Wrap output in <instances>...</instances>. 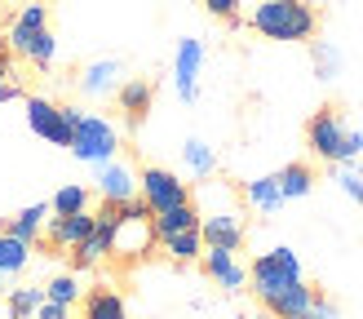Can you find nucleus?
<instances>
[{
	"mask_svg": "<svg viewBox=\"0 0 363 319\" xmlns=\"http://www.w3.org/2000/svg\"><path fill=\"white\" fill-rule=\"evenodd\" d=\"M151 226H155V244L169 240V235H182V230H195L199 226V204H177L169 213H155Z\"/></svg>",
	"mask_w": 363,
	"mask_h": 319,
	"instance_id": "412c9836",
	"label": "nucleus"
},
{
	"mask_svg": "<svg viewBox=\"0 0 363 319\" xmlns=\"http://www.w3.org/2000/svg\"><path fill=\"white\" fill-rule=\"evenodd\" d=\"M49 213L53 218H76V213H89V186L80 182H67L53 191V200H49Z\"/></svg>",
	"mask_w": 363,
	"mask_h": 319,
	"instance_id": "393cba45",
	"label": "nucleus"
},
{
	"mask_svg": "<svg viewBox=\"0 0 363 319\" xmlns=\"http://www.w3.org/2000/svg\"><path fill=\"white\" fill-rule=\"evenodd\" d=\"M306 279V271H301V257H297V248H288V244H279V248H266V253H257L252 257V266H248V293L262 301L270 297H279V293H288L293 284H301Z\"/></svg>",
	"mask_w": 363,
	"mask_h": 319,
	"instance_id": "7ed1b4c3",
	"label": "nucleus"
},
{
	"mask_svg": "<svg viewBox=\"0 0 363 319\" xmlns=\"http://www.w3.org/2000/svg\"><path fill=\"white\" fill-rule=\"evenodd\" d=\"M31 319H71V306H58V301H40Z\"/></svg>",
	"mask_w": 363,
	"mask_h": 319,
	"instance_id": "72a5a7b5",
	"label": "nucleus"
},
{
	"mask_svg": "<svg viewBox=\"0 0 363 319\" xmlns=\"http://www.w3.org/2000/svg\"><path fill=\"white\" fill-rule=\"evenodd\" d=\"M53 58H58V35H53V31H45L40 40L31 45V53H27V62H31L35 71H49V67H53Z\"/></svg>",
	"mask_w": 363,
	"mask_h": 319,
	"instance_id": "7c9ffc66",
	"label": "nucleus"
},
{
	"mask_svg": "<svg viewBox=\"0 0 363 319\" xmlns=\"http://www.w3.org/2000/svg\"><path fill=\"white\" fill-rule=\"evenodd\" d=\"M182 169H186L191 177H199V182H208V177L217 173V151L204 138H186L182 142Z\"/></svg>",
	"mask_w": 363,
	"mask_h": 319,
	"instance_id": "6ab92c4d",
	"label": "nucleus"
},
{
	"mask_svg": "<svg viewBox=\"0 0 363 319\" xmlns=\"http://www.w3.org/2000/svg\"><path fill=\"white\" fill-rule=\"evenodd\" d=\"M244 235H248V226H244V213L235 208V204L199 213V240H204V248H226V253H240Z\"/></svg>",
	"mask_w": 363,
	"mask_h": 319,
	"instance_id": "0eeeda50",
	"label": "nucleus"
},
{
	"mask_svg": "<svg viewBox=\"0 0 363 319\" xmlns=\"http://www.w3.org/2000/svg\"><path fill=\"white\" fill-rule=\"evenodd\" d=\"M151 102H155V89H151V80H142V76H129V80L116 89V106L124 111V120H129V124L147 120Z\"/></svg>",
	"mask_w": 363,
	"mask_h": 319,
	"instance_id": "dca6fc26",
	"label": "nucleus"
},
{
	"mask_svg": "<svg viewBox=\"0 0 363 319\" xmlns=\"http://www.w3.org/2000/svg\"><path fill=\"white\" fill-rule=\"evenodd\" d=\"M89 230H94V208L89 213H76V218H49L45 222V244L49 248H80L89 240Z\"/></svg>",
	"mask_w": 363,
	"mask_h": 319,
	"instance_id": "2eb2a0df",
	"label": "nucleus"
},
{
	"mask_svg": "<svg viewBox=\"0 0 363 319\" xmlns=\"http://www.w3.org/2000/svg\"><path fill=\"white\" fill-rule=\"evenodd\" d=\"M315 289H311V284H293V289H288V293H279V297H270L266 301V315L270 319H306V315H311V306H315Z\"/></svg>",
	"mask_w": 363,
	"mask_h": 319,
	"instance_id": "f3484780",
	"label": "nucleus"
},
{
	"mask_svg": "<svg viewBox=\"0 0 363 319\" xmlns=\"http://www.w3.org/2000/svg\"><path fill=\"white\" fill-rule=\"evenodd\" d=\"M160 248L177 262V266H186V262H199L204 257V240H199V226L195 230H182V235H169V240H160Z\"/></svg>",
	"mask_w": 363,
	"mask_h": 319,
	"instance_id": "a878e982",
	"label": "nucleus"
},
{
	"mask_svg": "<svg viewBox=\"0 0 363 319\" xmlns=\"http://www.w3.org/2000/svg\"><path fill=\"white\" fill-rule=\"evenodd\" d=\"M333 182L341 186V195H350L354 204H363V169H359V160H350V164H333Z\"/></svg>",
	"mask_w": 363,
	"mask_h": 319,
	"instance_id": "c85d7f7f",
	"label": "nucleus"
},
{
	"mask_svg": "<svg viewBox=\"0 0 363 319\" xmlns=\"http://www.w3.org/2000/svg\"><path fill=\"white\" fill-rule=\"evenodd\" d=\"M45 301H58V306H76L80 301V279L76 275H53L45 284Z\"/></svg>",
	"mask_w": 363,
	"mask_h": 319,
	"instance_id": "c756f323",
	"label": "nucleus"
},
{
	"mask_svg": "<svg viewBox=\"0 0 363 319\" xmlns=\"http://www.w3.org/2000/svg\"><path fill=\"white\" fill-rule=\"evenodd\" d=\"M138 200L151 208V218L155 213H169L177 204H191V186L182 182V177L173 169H160V164H147L138 173Z\"/></svg>",
	"mask_w": 363,
	"mask_h": 319,
	"instance_id": "423d86ee",
	"label": "nucleus"
},
{
	"mask_svg": "<svg viewBox=\"0 0 363 319\" xmlns=\"http://www.w3.org/2000/svg\"><path fill=\"white\" fill-rule=\"evenodd\" d=\"M80 319H133V315H129V306H124V297H120V293L98 289V293H89V297H84Z\"/></svg>",
	"mask_w": 363,
	"mask_h": 319,
	"instance_id": "5701e85b",
	"label": "nucleus"
},
{
	"mask_svg": "<svg viewBox=\"0 0 363 319\" xmlns=\"http://www.w3.org/2000/svg\"><path fill=\"white\" fill-rule=\"evenodd\" d=\"M306 319H341V310H337V301L315 297V306H311V315H306Z\"/></svg>",
	"mask_w": 363,
	"mask_h": 319,
	"instance_id": "f704fd0d",
	"label": "nucleus"
},
{
	"mask_svg": "<svg viewBox=\"0 0 363 319\" xmlns=\"http://www.w3.org/2000/svg\"><path fill=\"white\" fill-rule=\"evenodd\" d=\"M94 191H98V200H102V204L120 208V204L138 200V173L124 164V160H106V164H98Z\"/></svg>",
	"mask_w": 363,
	"mask_h": 319,
	"instance_id": "9d476101",
	"label": "nucleus"
},
{
	"mask_svg": "<svg viewBox=\"0 0 363 319\" xmlns=\"http://www.w3.org/2000/svg\"><path fill=\"white\" fill-rule=\"evenodd\" d=\"M204 275L217 284L222 293H244L248 289V266L235 257V253H226V248H204Z\"/></svg>",
	"mask_w": 363,
	"mask_h": 319,
	"instance_id": "4468645a",
	"label": "nucleus"
},
{
	"mask_svg": "<svg viewBox=\"0 0 363 319\" xmlns=\"http://www.w3.org/2000/svg\"><path fill=\"white\" fill-rule=\"evenodd\" d=\"M306 147H311L315 160H323V164H350V160L363 155V129H350L337 106H323V111H315L311 124H306Z\"/></svg>",
	"mask_w": 363,
	"mask_h": 319,
	"instance_id": "f03ea898",
	"label": "nucleus"
},
{
	"mask_svg": "<svg viewBox=\"0 0 363 319\" xmlns=\"http://www.w3.org/2000/svg\"><path fill=\"white\" fill-rule=\"evenodd\" d=\"M120 151V129L116 120H106L98 111H76V124H71V155L80 164H106Z\"/></svg>",
	"mask_w": 363,
	"mask_h": 319,
	"instance_id": "20e7f679",
	"label": "nucleus"
},
{
	"mask_svg": "<svg viewBox=\"0 0 363 319\" xmlns=\"http://www.w3.org/2000/svg\"><path fill=\"white\" fill-rule=\"evenodd\" d=\"M311 62H315V76L328 84L341 76V67H346V58H341V49L333 40H311Z\"/></svg>",
	"mask_w": 363,
	"mask_h": 319,
	"instance_id": "bb28decb",
	"label": "nucleus"
},
{
	"mask_svg": "<svg viewBox=\"0 0 363 319\" xmlns=\"http://www.w3.org/2000/svg\"><path fill=\"white\" fill-rule=\"evenodd\" d=\"M151 248H155V226H151V218H120V213H116L111 257H120V262H142Z\"/></svg>",
	"mask_w": 363,
	"mask_h": 319,
	"instance_id": "1a4fd4ad",
	"label": "nucleus"
},
{
	"mask_svg": "<svg viewBox=\"0 0 363 319\" xmlns=\"http://www.w3.org/2000/svg\"><path fill=\"white\" fill-rule=\"evenodd\" d=\"M204 40H195V35H186V40H177V53H173V89L182 102H195L199 98V76H204Z\"/></svg>",
	"mask_w": 363,
	"mask_h": 319,
	"instance_id": "6e6552de",
	"label": "nucleus"
},
{
	"mask_svg": "<svg viewBox=\"0 0 363 319\" xmlns=\"http://www.w3.org/2000/svg\"><path fill=\"white\" fill-rule=\"evenodd\" d=\"M0 289H5V275H0Z\"/></svg>",
	"mask_w": 363,
	"mask_h": 319,
	"instance_id": "c9c22d12",
	"label": "nucleus"
},
{
	"mask_svg": "<svg viewBox=\"0 0 363 319\" xmlns=\"http://www.w3.org/2000/svg\"><path fill=\"white\" fill-rule=\"evenodd\" d=\"M248 23H252V31H257V35H266V40L301 45V40H315L319 13H315L311 0H257Z\"/></svg>",
	"mask_w": 363,
	"mask_h": 319,
	"instance_id": "f257e3e1",
	"label": "nucleus"
},
{
	"mask_svg": "<svg viewBox=\"0 0 363 319\" xmlns=\"http://www.w3.org/2000/svg\"><path fill=\"white\" fill-rule=\"evenodd\" d=\"M45 222H49V204H27V208H18L13 218H5V230L18 235V240H27V244H35L45 235Z\"/></svg>",
	"mask_w": 363,
	"mask_h": 319,
	"instance_id": "aec40b11",
	"label": "nucleus"
},
{
	"mask_svg": "<svg viewBox=\"0 0 363 319\" xmlns=\"http://www.w3.org/2000/svg\"><path fill=\"white\" fill-rule=\"evenodd\" d=\"M27 266H31V244L9 235V230H0V275L13 279V275H23Z\"/></svg>",
	"mask_w": 363,
	"mask_h": 319,
	"instance_id": "4be33fe9",
	"label": "nucleus"
},
{
	"mask_svg": "<svg viewBox=\"0 0 363 319\" xmlns=\"http://www.w3.org/2000/svg\"><path fill=\"white\" fill-rule=\"evenodd\" d=\"M9 71H13V58L5 49H0V102H13V98H23V89H18L13 80H9Z\"/></svg>",
	"mask_w": 363,
	"mask_h": 319,
	"instance_id": "2f4dec72",
	"label": "nucleus"
},
{
	"mask_svg": "<svg viewBox=\"0 0 363 319\" xmlns=\"http://www.w3.org/2000/svg\"><path fill=\"white\" fill-rule=\"evenodd\" d=\"M275 177H279L284 200H306V195L315 191V169H311V164H301V160H297V164H284Z\"/></svg>",
	"mask_w": 363,
	"mask_h": 319,
	"instance_id": "b1692460",
	"label": "nucleus"
},
{
	"mask_svg": "<svg viewBox=\"0 0 363 319\" xmlns=\"http://www.w3.org/2000/svg\"><path fill=\"white\" fill-rule=\"evenodd\" d=\"M49 31V5H40V0H31V5H23L13 18H9V49L18 53V58H27L31 45L40 40V35Z\"/></svg>",
	"mask_w": 363,
	"mask_h": 319,
	"instance_id": "ddd939ff",
	"label": "nucleus"
},
{
	"mask_svg": "<svg viewBox=\"0 0 363 319\" xmlns=\"http://www.w3.org/2000/svg\"><path fill=\"white\" fill-rule=\"evenodd\" d=\"M204 9L213 13V18H222V23H240V0H204Z\"/></svg>",
	"mask_w": 363,
	"mask_h": 319,
	"instance_id": "473e14b6",
	"label": "nucleus"
},
{
	"mask_svg": "<svg viewBox=\"0 0 363 319\" xmlns=\"http://www.w3.org/2000/svg\"><path fill=\"white\" fill-rule=\"evenodd\" d=\"M111 230H116V208L102 204L94 213V230H89V240L80 248H71V262H76V271H89V266H98L111 257Z\"/></svg>",
	"mask_w": 363,
	"mask_h": 319,
	"instance_id": "9b49d317",
	"label": "nucleus"
},
{
	"mask_svg": "<svg viewBox=\"0 0 363 319\" xmlns=\"http://www.w3.org/2000/svg\"><path fill=\"white\" fill-rule=\"evenodd\" d=\"M27 106V129L49 142V147H71V124H76V111L80 106H62L53 98H23Z\"/></svg>",
	"mask_w": 363,
	"mask_h": 319,
	"instance_id": "39448f33",
	"label": "nucleus"
},
{
	"mask_svg": "<svg viewBox=\"0 0 363 319\" xmlns=\"http://www.w3.org/2000/svg\"><path fill=\"white\" fill-rule=\"evenodd\" d=\"M0 230H5V218H0Z\"/></svg>",
	"mask_w": 363,
	"mask_h": 319,
	"instance_id": "e433bc0d",
	"label": "nucleus"
},
{
	"mask_svg": "<svg viewBox=\"0 0 363 319\" xmlns=\"http://www.w3.org/2000/svg\"><path fill=\"white\" fill-rule=\"evenodd\" d=\"M40 301H45V284H27V289H13V293H9V319H31Z\"/></svg>",
	"mask_w": 363,
	"mask_h": 319,
	"instance_id": "cd10ccee",
	"label": "nucleus"
},
{
	"mask_svg": "<svg viewBox=\"0 0 363 319\" xmlns=\"http://www.w3.org/2000/svg\"><path fill=\"white\" fill-rule=\"evenodd\" d=\"M244 204L252 213H262V218H270V213H279L288 200H284V191H279V177L275 173H266V177H252V182H244Z\"/></svg>",
	"mask_w": 363,
	"mask_h": 319,
	"instance_id": "a211bd4d",
	"label": "nucleus"
},
{
	"mask_svg": "<svg viewBox=\"0 0 363 319\" xmlns=\"http://www.w3.org/2000/svg\"><path fill=\"white\" fill-rule=\"evenodd\" d=\"M76 84H80V94H84L89 102L116 98V89L124 84V62H120V58H94V62L80 67Z\"/></svg>",
	"mask_w": 363,
	"mask_h": 319,
	"instance_id": "f8f14e48",
	"label": "nucleus"
}]
</instances>
